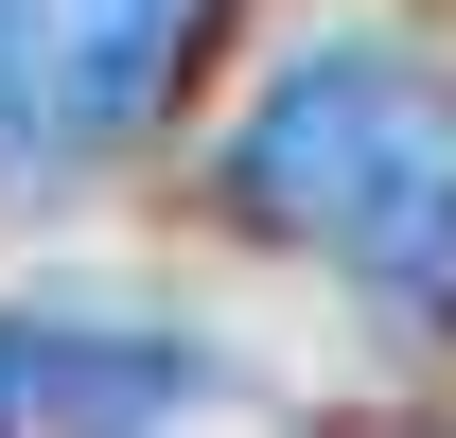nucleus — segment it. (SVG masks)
<instances>
[{
  "instance_id": "7ed1b4c3",
  "label": "nucleus",
  "mask_w": 456,
  "mask_h": 438,
  "mask_svg": "<svg viewBox=\"0 0 456 438\" xmlns=\"http://www.w3.org/2000/svg\"><path fill=\"white\" fill-rule=\"evenodd\" d=\"M18 403L70 438H141L175 403H211V351H175L159 316H123V351H106V316H0V421Z\"/></svg>"
},
{
  "instance_id": "f257e3e1",
  "label": "nucleus",
  "mask_w": 456,
  "mask_h": 438,
  "mask_svg": "<svg viewBox=\"0 0 456 438\" xmlns=\"http://www.w3.org/2000/svg\"><path fill=\"white\" fill-rule=\"evenodd\" d=\"M246 246L334 264L387 333H456V53L439 36H298L211 141Z\"/></svg>"
},
{
  "instance_id": "20e7f679",
  "label": "nucleus",
  "mask_w": 456,
  "mask_h": 438,
  "mask_svg": "<svg viewBox=\"0 0 456 438\" xmlns=\"http://www.w3.org/2000/svg\"><path fill=\"white\" fill-rule=\"evenodd\" d=\"M0 438H18V421H0Z\"/></svg>"
},
{
  "instance_id": "f03ea898",
  "label": "nucleus",
  "mask_w": 456,
  "mask_h": 438,
  "mask_svg": "<svg viewBox=\"0 0 456 438\" xmlns=\"http://www.w3.org/2000/svg\"><path fill=\"white\" fill-rule=\"evenodd\" d=\"M175 70V0H0V193H70Z\"/></svg>"
}]
</instances>
